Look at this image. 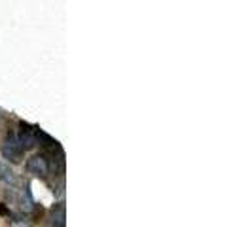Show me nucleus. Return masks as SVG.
Listing matches in <instances>:
<instances>
[{
    "label": "nucleus",
    "instance_id": "obj_1",
    "mask_svg": "<svg viewBox=\"0 0 252 227\" xmlns=\"http://www.w3.org/2000/svg\"><path fill=\"white\" fill-rule=\"evenodd\" d=\"M0 153H2V157L6 159V163H12V165H19L23 161V155H25V151L19 146L15 135H10V133H8V137H6V142L2 144Z\"/></svg>",
    "mask_w": 252,
    "mask_h": 227
},
{
    "label": "nucleus",
    "instance_id": "obj_2",
    "mask_svg": "<svg viewBox=\"0 0 252 227\" xmlns=\"http://www.w3.org/2000/svg\"><path fill=\"white\" fill-rule=\"evenodd\" d=\"M27 172L38 178H48V174L51 172L50 159L46 153H34L27 159Z\"/></svg>",
    "mask_w": 252,
    "mask_h": 227
},
{
    "label": "nucleus",
    "instance_id": "obj_3",
    "mask_svg": "<svg viewBox=\"0 0 252 227\" xmlns=\"http://www.w3.org/2000/svg\"><path fill=\"white\" fill-rule=\"evenodd\" d=\"M15 139L19 142V146L23 148V151L32 150L38 144V127L25 123V121H19V131H17Z\"/></svg>",
    "mask_w": 252,
    "mask_h": 227
},
{
    "label": "nucleus",
    "instance_id": "obj_4",
    "mask_svg": "<svg viewBox=\"0 0 252 227\" xmlns=\"http://www.w3.org/2000/svg\"><path fill=\"white\" fill-rule=\"evenodd\" d=\"M0 182H4L10 189H15L17 186H19V182H21V180H19L17 172L13 170L10 165L0 161Z\"/></svg>",
    "mask_w": 252,
    "mask_h": 227
},
{
    "label": "nucleus",
    "instance_id": "obj_5",
    "mask_svg": "<svg viewBox=\"0 0 252 227\" xmlns=\"http://www.w3.org/2000/svg\"><path fill=\"white\" fill-rule=\"evenodd\" d=\"M51 227H64V206L63 204H57V210L53 208Z\"/></svg>",
    "mask_w": 252,
    "mask_h": 227
}]
</instances>
